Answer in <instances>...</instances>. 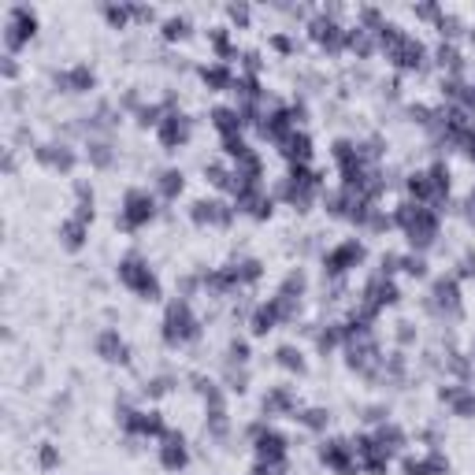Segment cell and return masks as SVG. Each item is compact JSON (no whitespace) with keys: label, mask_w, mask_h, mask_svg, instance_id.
Returning a JSON list of instances; mask_svg holds the SVG:
<instances>
[{"label":"cell","mask_w":475,"mask_h":475,"mask_svg":"<svg viewBox=\"0 0 475 475\" xmlns=\"http://www.w3.org/2000/svg\"><path fill=\"white\" fill-rule=\"evenodd\" d=\"M119 279H123L130 290H137V293H148V297H156V279H153V271L142 264V260H123L119 264Z\"/></svg>","instance_id":"3957f363"},{"label":"cell","mask_w":475,"mask_h":475,"mask_svg":"<svg viewBox=\"0 0 475 475\" xmlns=\"http://www.w3.org/2000/svg\"><path fill=\"white\" fill-rule=\"evenodd\" d=\"M186 137H190V119H186V115L171 112V115H164V119H160V142H164L167 148L182 145Z\"/></svg>","instance_id":"5b68a950"},{"label":"cell","mask_w":475,"mask_h":475,"mask_svg":"<svg viewBox=\"0 0 475 475\" xmlns=\"http://www.w3.org/2000/svg\"><path fill=\"white\" fill-rule=\"evenodd\" d=\"M279 364L282 368H293V371H304V360H301V353L290 349V345H282L279 349Z\"/></svg>","instance_id":"7c38bea8"},{"label":"cell","mask_w":475,"mask_h":475,"mask_svg":"<svg viewBox=\"0 0 475 475\" xmlns=\"http://www.w3.org/2000/svg\"><path fill=\"white\" fill-rule=\"evenodd\" d=\"M97 353H101L104 360H126V345L119 338V331H104L101 338H97Z\"/></svg>","instance_id":"9c48e42d"},{"label":"cell","mask_w":475,"mask_h":475,"mask_svg":"<svg viewBox=\"0 0 475 475\" xmlns=\"http://www.w3.org/2000/svg\"><path fill=\"white\" fill-rule=\"evenodd\" d=\"M164 464L167 468H182L186 464V442L178 434H167V445H164Z\"/></svg>","instance_id":"30bf717a"},{"label":"cell","mask_w":475,"mask_h":475,"mask_svg":"<svg viewBox=\"0 0 475 475\" xmlns=\"http://www.w3.org/2000/svg\"><path fill=\"white\" fill-rule=\"evenodd\" d=\"M360 256H364L360 245H356V242H345V245H338V249H334L331 256H327V271H334V275H338V271H345L349 264L360 260Z\"/></svg>","instance_id":"52a82bcc"},{"label":"cell","mask_w":475,"mask_h":475,"mask_svg":"<svg viewBox=\"0 0 475 475\" xmlns=\"http://www.w3.org/2000/svg\"><path fill=\"white\" fill-rule=\"evenodd\" d=\"M160 193H164V201H175V197L182 193V175H178V171H164L160 175Z\"/></svg>","instance_id":"8fae6325"},{"label":"cell","mask_w":475,"mask_h":475,"mask_svg":"<svg viewBox=\"0 0 475 475\" xmlns=\"http://www.w3.org/2000/svg\"><path fill=\"white\" fill-rule=\"evenodd\" d=\"M164 338L171 342V345H182V342L197 338V320H193V312H190V304H186V301H178V304H171V309H167Z\"/></svg>","instance_id":"6da1fadb"},{"label":"cell","mask_w":475,"mask_h":475,"mask_svg":"<svg viewBox=\"0 0 475 475\" xmlns=\"http://www.w3.org/2000/svg\"><path fill=\"white\" fill-rule=\"evenodd\" d=\"M468 220L475 223V190H472V197H468Z\"/></svg>","instance_id":"4fadbf2b"},{"label":"cell","mask_w":475,"mask_h":475,"mask_svg":"<svg viewBox=\"0 0 475 475\" xmlns=\"http://www.w3.org/2000/svg\"><path fill=\"white\" fill-rule=\"evenodd\" d=\"M282 453H286V438L279 431H256V457L260 461H282Z\"/></svg>","instance_id":"8992f818"},{"label":"cell","mask_w":475,"mask_h":475,"mask_svg":"<svg viewBox=\"0 0 475 475\" xmlns=\"http://www.w3.org/2000/svg\"><path fill=\"white\" fill-rule=\"evenodd\" d=\"M431 309L445 316V312H457L461 309V290H457V282L453 279H438L434 282V290H431Z\"/></svg>","instance_id":"277c9868"},{"label":"cell","mask_w":475,"mask_h":475,"mask_svg":"<svg viewBox=\"0 0 475 475\" xmlns=\"http://www.w3.org/2000/svg\"><path fill=\"white\" fill-rule=\"evenodd\" d=\"M153 212H156V208H153V197H148L145 190H130L119 215H123V226H126V231H137V226H145L148 220H153Z\"/></svg>","instance_id":"7a4b0ae2"},{"label":"cell","mask_w":475,"mask_h":475,"mask_svg":"<svg viewBox=\"0 0 475 475\" xmlns=\"http://www.w3.org/2000/svg\"><path fill=\"white\" fill-rule=\"evenodd\" d=\"M193 220H197V223L223 226V223H231V208L220 204V201H201V204H197V212H193Z\"/></svg>","instance_id":"ba28073f"}]
</instances>
